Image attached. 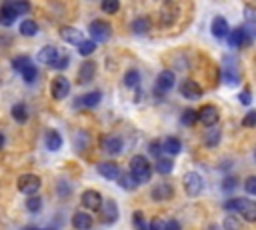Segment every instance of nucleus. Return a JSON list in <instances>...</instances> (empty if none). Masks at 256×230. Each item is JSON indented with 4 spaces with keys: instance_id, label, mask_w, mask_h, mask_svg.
<instances>
[{
    "instance_id": "f257e3e1",
    "label": "nucleus",
    "mask_w": 256,
    "mask_h": 230,
    "mask_svg": "<svg viewBox=\"0 0 256 230\" xmlns=\"http://www.w3.org/2000/svg\"><path fill=\"white\" fill-rule=\"evenodd\" d=\"M130 176L136 180V184H146L152 178V166L144 156H134L130 160Z\"/></svg>"
},
{
    "instance_id": "f03ea898",
    "label": "nucleus",
    "mask_w": 256,
    "mask_h": 230,
    "mask_svg": "<svg viewBox=\"0 0 256 230\" xmlns=\"http://www.w3.org/2000/svg\"><path fill=\"white\" fill-rule=\"evenodd\" d=\"M226 210H238L240 216L248 222H256V202L250 198H230L224 202Z\"/></svg>"
},
{
    "instance_id": "7ed1b4c3",
    "label": "nucleus",
    "mask_w": 256,
    "mask_h": 230,
    "mask_svg": "<svg viewBox=\"0 0 256 230\" xmlns=\"http://www.w3.org/2000/svg\"><path fill=\"white\" fill-rule=\"evenodd\" d=\"M88 32H90L94 44L96 42H106L110 38V34H112V26L108 22H104V20H94V22H90Z\"/></svg>"
},
{
    "instance_id": "20e7f679",
    "label": "nucleus",
    "mask_w": 256,
    "mask_h": 230,
    "mask_svg": "<svg viewBox=\"0 0 256 230\" xmlns=\"http://www.w3.org/2000/svg\"><path fill=\"white\" fill-rule=\"evenodd\" d=\"M228 42H230V46H234V48H246V46H250L252 44V34L250 32L242 26H238L236 30H230L228 32Z\"/></svg>"
},
{
    "instance_id": "39448f33",
    "label": "nucleus",
    "mask_w": 256,
    "mask_h": 230,
    "mask_svg": "<svg viewBox=\"0 0 256 230\" xmlns=\"http://www.w3.org/2000/svg\"><path fill=\"white\" fill-rule=\"evenodd\" d=\"M40 178L36 174H22L18 178V190L26 196H34L38 190H40Z\"/></svg>"
},
{
    "instance_id": "423d86ee",
    "label": "nucleus",
    "mask_w": 256,
    "mask_h": 230,
    "mask_svg": "<svg viewBox=\"0 0 256 230\" xmlns=\"http://www.w3.org/2000/svg\"><path fill=\"white\" fill-rule=\"evenodd\" d=\"M182 186H184V192L188 194V196H198L202 192V176L198 172H188V174H184L182 178Z\"/></svg>"
},
{
    "instance_id": "0eeeda50",
    "label": "nucleus",
    "mask_w": 256,
    "mask_h": 230,
    "mask_svg": "<svg viewBox=\"0 0 256 230\" xmlns=\"http://www.w3.org/2000/svg\"><path fill=\"white\" fill-rule=\"evenodd\" d=\"M122 138H118L114 134H106V136H102L100 138V148L104 150L106 154L110 156H116V154H120L122 152Z\"/></svg>"
},
{
    "instance_id": "6e6552de",
    "label": "nucleus",
    "mask_w": 256,
    "mask_h": 230,
    "mask_svg": "<svg viewBox=\"0 0 256 230\" xmlns=\"http://www.w3.org/2000/svg\"><path fill=\"white\" fill-rule=\"evenodd\" d=\"M50 92H52L54 100H62V98H66L68 92H70V80L66 76H56L52 80V84H50Z\"/></svg>"
},
{
    "instance_id": "1a4fd4ad",
    "label": "nucleus",
    "mask_w": 256,
    "mask_h": 230,
    "mask_svg": "<svg viewBox=\"0 0 256 230\" xmlns=\"http://www.w3.org/2000/svg\"><path fill=\"white\" fill-rule=\"evenodd\" d=\"M218 118H220V112H218V108L212 106V104H206V106H202V108L198 110V120H200L204 126H206V128L216 126Z\"/></svg>"
},
{
    "instance_id": "9d476101",
    "label": "nucleus",
    "mask_w": 256,
    "mask_h": 230,
    "mask_svg": "<svg viewBox=\"0 0 256 230\" xmlns=\"http://www.w3.org/2000/svg\"><path fill=\"white\" fill-rule=\"evenodd\" d=\"M174 84H176V76H174V72L172 70H162L160 74H158V78H156V94H164V92H168L170 88H174Z\"/></svg>"
},
{
    "instance_id": "9b49d317",
    "label": "nucleus",
    "mask_w": 256,
    "mask_h": 230,
    "mask_svg": "<svg viewBox=\"0 0 256 230\" xmlns=\"http://www.w3.org/2000/svg\"><path fill=\"white\" fill-rule=\"evenodd\" d=\"M96 170H98V174L102 178H106V180H118V176H120V166H118L116 162H112V160L96 164Z\"/></svg>"
},
{
    "instance_id": "f8f14e48",
    "label": "nucleus",
    "mask_w": 256,
    "mask_h": 230,
    "mask_svg": "<svg viewBox=\"0 0 256 230\" xmlns=\"http://www.w3.org/2000/svg\"><path fill=\"white\" fill-rule=\"evenodd\" d=\"M222 80H224V84H228V86H236L238 80H240V72H238V68L232 64V58H226V60H224Z\"/></svg>"
},
{
    "instance_id": "ddd939ff",
    "label": "nucleus",
    "mask_w": 256,
    "mask_h": 230,
    "mask_svg": "<svg viewBox=\"0 0 256 230\" xmlns=\"http://www.w3.org/2000/svg\"><path fill=\"white\" fill-rule=\"evenodd\" d=\"M174 196V186L170 182H160L152 188V200L156 202H164V200H170Z\"/></svg>"
},
{
    "instance_id": "4468645a",
    "label": "nucleus",
    "mask_w": 256,
    "mask_h": 230,
    "mask_svg": "<svg viewBox=\"0 0 256 230\" xmlns=\"http://www.w3.org/2000/svg\"><path fill=\"white\" fill-rule=\"evenodd\" d=\"M180 94L184 98H188V100H198L202 96V88L196 80H184L180 84Z\"/></svg>"
},
{
    "instance_id": "2eb2a0df",
    "label": "nucleus",
    "mask_w": 256,
    "mask_h": 230,
    "mask_svg": "<svg viewBox=\"0 0 256 230\" xmlns=\"http://www.w3.org/2000/svg\"><path fill=\"white\" fill-rule=\"evenodd\" d=\"M100 212H102V222H104V224H114L118 220V206H116L114 200L102 202Z\"/></svg>"
},
{
    "instance_id": "dca6fc26",
    "label": "nucleus",
    "mask_w": 256,
    "mask_h": 230,
    "mask_svg": "<svg viewBox=\"0 0 256 230\" xmlns=\"http://www.w3.org/2000/svg\"><path fill=\"white\" fill-rule=\"evenodd\" d=\"M102 202L104 200H102L100 192H96V190H86L82 194V206L88 208V210H100Z\"/></svg>"
},
{
    "instance_id": "f3484780",
    "label": "nucleus",
    "mask_w": 256,
    "mask_h": 230,
    "mask_svg": "<svg viewBox=\"0 0 256 230\" xmlns=\"http://www.w3.org/2000/svg\"><path fill=\"white\" fill-rule=\"evenodd\" d=\"M178 18V8L172 6V4H166L164 8H160V14H158V22L162 26H172Z\"/></svg>"
},
{
    "instance_id": "a211bd4d",
    "label": "nucleus",
    "mask_w": 256,
    "mask_h": 230,
    "mask_svg": "<svg viewBox=\"0 0 256 230\" xmlns=\"http://www.w3.org/2000/svg\"><path fill=\"white\" fill-rule=\"evenodd\" d=\"M60 38L64 42H68V44H76V46L84 40L82 38V32L78 28H74V26H64V28H60Z\"/></svg>"
},
{
    "instance_id": "6ab92c4d",
    "label": "nucleus",
    "mask_w": 256,
    "mask_h": 230,
    "mask_svg": "<svg viewBox=\"0 0 256 230\" xmlns=\"http://www.w3.org/2000/svg\"><path fill=\"white\" fill-rule=\"evenodd\" d=\"M96 74V62L92 60H86L80 64V70H78V82H82V84H86V82H90Z\"/></svg>"
},
{
    "instance_id": "aec40b11",
    "label": "nucleus",
    "mask_w": 256,
    "mask_h": 230,
    "mask_svg": "<svg viewBox=\"0 0 256 230\" xmlns=\"http://www.w3.org/2000/svg\"><path fill=\"white\" fill-rule=\"evenodd\" d=\"M220 136H222L220 128L210 126V128H206V132H204L202 142H204V146H206V148H216V146L220 144Z\"/></svg>"
},
{
    "instance_id": "412c9836",
    "label": "nucleus",
    "mask_w": 256,
    "mask_h": 230,
    "mask_svg": "<svg viewBox=\"0 0 256 230\" xmlns=\"http://www.w3.org/2000/svg\"><path fill=\"white\" fill-rule=\"evenodd\" d=\"M72 226L76 230H90L94 226V220H92V216L88 214V212H76V214L72 216Z\"/></svg>"
},
{
    "instance_id": "4be33fe9",
    "label": "nucleus",
    "mask_w": 256,
    "mask_h": 230,
    "mask_svg": "<svg viewBox=\"0 0 256 230\" xmlns=\"http://www.w3.org/2000/svg\"><path fill=\"white\" fill-rule=\"evenodd\" d=\"M210 30H212V34H214L216 38H226V36H228V32H230L228 22L222 18V16H216V18L212 20Z\"/></svg>"
},
{
    "instance_id": "5701e85b",
    "label": "nucleus",
    "mask_w": 256,
    "mask_h": 230,
    "mask_svg": "<svg viewBox=\"0 0 256 230\" xmlns=\"http://www.w3.org/2000/svg\"><path fill=\"white\" fill-rule=\"evenodd\" d=\"M56 58H58V50L54 46H44L42 50L38 52V62L48 64V66H52V64L56 62Z\"/></svg>"
},
{
    "instance_id": "b1692460",
    "label": "nucleus",
    "mask_w": 256,
    "mask_h": 230,
    "mask_svg": "<svg viewBox=\"0 0 256 230\" xmlns=\"http://www.w3.org/2000/svg\"><path fill=\"white\" fill-rule=\"evenodd\" d=\"M162 150L168 152L170 156H176V154H180V150H182V144H180V140H178L176 136H168V138L162 142Z\"/></svg>"
},
{
    "instance_id": "393cba45",
    "label": "nucleus",
    "mask_w": 256,
    "mask_h": 230,
    "mask_svg": "<svg viewBox=\"0 0 256 230\" xmlns=\"http://www.w3.org/2000/svg\"><path fill=\"white\" fill-rule=\"evenodd\" d=\"M60 146H62L60 132H56V130H48L46 132V148L54 152V150H60Z\"/></svg>"
},
{
    "instance_id": "a878e982",
    "label": "nucleus",
    "mask_w": 256,
    "mask_h": 230,
    "mask_svg": "<svg viewBox=\"0 0 256 230\" xmlns=\"http://www.w3.org/2000/svg\"><path fill=\"white\" fill-rule=\"evenodd\" d=\"M100 98H102V94H100V92H88V94H84L82 98H78V100H76V106L94 108V106L100 102Z\"/></svg>"
},
{
    "instance_id": "bb28decb",
    "label": "nucleus",
    "mask_w": 256,
    "mask_h": 230,
    "mask_svg": "<svg viewBox=\"0 0 256 230\" xmlns=\"http://www.w3.org/2000/svg\"><path fill=\"white\" fill-rule=\"evenodd\" d=\"M132 32L134 34H148L150 32V20L146 16H138V18L132 20Z\"/></svg>"
},
{
    "instance_id": "cd10ccee",
    "label": "nucleus",
    "mask_w": 256,
    "mask_h": 230,
    "mask_svg": "<svg viewBox=\"0 0 256 230\" xmlns=\"http://www.w3.org/2000/svg\"><path fill=\"white\" fill-rule=\"evenodd\" d=\"M14 20H16V14L10 10L8 2H4L2 6H0V24H2V26H12Z\"/></svg>"
},
{
    "instance_id": "c85d7f7f",
    "label": "nucleus",
    "mask_w": 256,
    "mask_h": 230,
    "mask_svg": "<svg viewBox=\"0 0 256 230\" xmlns=\"http://www.w3.org/2000/svg\"><path fill=\"white\" fill-rule=\"evenodd\" d=\"M156 172H160V174H170L174 170V160H170V158H166V156H160V158H156Z\"/></svg>"
},
{
    "instance_id": "c756f323",
    "label": "nucleus",
    "mask_w": 256,
    "mask_h": 230,
    "mask_svg": "<svg viewBox=\"0 0 256 230\" xmlns=\"http://www.w3.org/2000/svg\"><path fill=\"white\" fill-rule=\"evenodd\" d=\"M12 118H14L16 122H20V124L28 120V110H26V106H24L22 102H18V104L12 106Z\"/></svg>"
},
{
    "instance_id": "7c9ffc66",
    "label": "nucleus",
    "mask_w": 256,
    "mask_h": 230,
    "mask_svg": "<svg viewBox=\"0 0 256 230\" xmlns=\"http://www.w3.org/2000/svg\"><path fill=\"white\" fill-rule=\"evenodd\" d=\"M124 84L128 86V88H136L140 84V72L138 70H128L126 74H124Z\"/></svg>"
},
{
    "instance_id": "2f4dec72",
    "label": "nucleus",
    "mask_w": 256,
    "mask_h": 230,
    "mask_svg": "<svg viewBox=\"0 0 256 230\" xmlns=\"http://www.w3.org/2000/svg\"><path fill=\"white\" fill-rule=\"evenodd\" d=\"M38 32V24L34 22V20H24L20 24V34L22 36H34Z\"/></svg>"
},
{
    "instance_id": "473e14b6",
    "label": "nucleus",
    "mask_w": 256,
    "mask_h": 230,
    "mask_svg": "<svg viewBox=\"0 0 256 230\" xmlns=\"http://www.w3.org/2000/svg\"><path fill=\"white\" fill-rule=\"evenodd\" d=\"M118 184H120L124 190H134L136 186H138V184H136V180L130 176V172H126V174L120 172V176H118Z\"/></svg>"
},
{
    "instance_id": "72a5a7b5",
    "label": "nucleus",
    "mask_w": 256,
    "mask_h": 230,
    "mask_svg": "<svg viewBox=\"0 0 256 230\" xmlns=\"http://www.w3.org/2000/svg\"><path fill=\"white\" fill-rule=\"evenodd\" d=\"M8 6H10V10L16 16H22V14H26L30 10V4L28 2H22V0H14V2H8Z\"/></svg>"
},
{
    "instance_id": "f704fd0d",
    "label": "nucleus",
    "mask_w": 256,
    "mask_h": 230,
    "mask_svg": "<svg viewBox=\"0 0 256 230\" xmlns=\"http://www.w3.org/2000/svg\"><path fill=\"white\" fill-rule=\"evenodd\" d=\"M196 120H198V112H196V110L188 108V110L182 112V124H184V126H194Z\"/></svg>"
},
{
    "instance_id": "c9c22d12",
    "label": "nucleus",
    "mask_w": 256,
    "mask_h": 230,
    "mask_svg": "<svg viewBox=\"0 0 256 230\" xmlns=\"http://www.w3.org/2000/svg\"><path fill=\"white\" fill-rule=\"evenodd\" d=\"M20 74H22V80H24V82H28V84H32V82L36 80V76H38V68L34 66V64H30V66H26V68H24Z\"/></svg>"
},
{
    "instance_id": "e433bc0d",
    "label": "nucleus",
    "mask_w": 256,
    "mask_h": 230,
    "mask_svg": "<svg viewBox=\"0 0 256 230\" xmlns=\"http://www.w3.org/2000/svg\"><path fill=\"white\" fill-rule=\"evenodd\" d=\"M94 50H96V44H94L92 40H82V42L78 44V52H80L82 56H90Z\"/></svg>"
},
{
    "instance_id": "4c0bfd02",
    "label": "nucleus",
    "mask_w": 256,
    "mask_h": 230,
    "mask_svg": "<svg viewBox=\"0 0 256 230\" xmlns=\"http://www.w3.org/2000/svg\"><path fill=\"white\" fill-rule=\"evenodd\" d=\"M30 64H32V62H30L28 56H16V58L12 60V68L18 70V72H22L26 66H30Z\"/></svg>"
},
{
    "instance_id": "58836bf2",
    "label": "nucleus",
    "mask_w": 256,
    "mask_h": 230,
    "mask_svg": "<svg viewBox=\"0 0 256 230\" xmlns=\"http://www.w3.org/2000/svg\"><path fill=\"white\" fill-rule=\"evenodd\" d=\"M100 8L104 10L106 14H114V12H118L120 4H118V0H104V2L100 4Z\"/></svg>"
},
{
    "instance_id": "ea45409f",
    "label": "nucleus",
    "mask_w": 256,
    "mask_h": 230,
    "mask_svg": "<svg viewBox=\"0 0 256 230\" xmlns=\"http://www.w3.org/2000/svg\"><path fill=\"white\" fill-rule=\"evenodd\" d=\"M26 208H28L30 212H40V208H42V200L38 198V196H30V198L26 200Z\"/></svg>"
},
{
    "instance_id": "a19ab883",
    "label": "nucleus",
    "mask_w": 256,
    "mask_h": 230,
    "mask_svg": "<svg viewBox=\"0 0 256 230\" xmlns=\"http://www.w3.org/2000/svg\"><path fill=\"white\" fill-rule=\"evenodd\" d=\"M236 186H238V178L236 176H224V180H222V190L224 192H232Z\"/></svg>"
},
{
    "instance_id": "79ce46f5",
    "label": "nucleus",
    "mask_w": 256,
    "mask_h": 230,
    "mask_svg": "<svg viewBox=\"0 0 256 230\" xmlns=\"http://www.w3.org/2000/svg\"><path fill=\"white\" fill-rule=\"evenodd\" d=\"M222 224H224V230H240V220L236 216H226Z\"/></svg>"
},
{
    "instance_id": "37998d69",
    "label": "nucleus",
    "mask_w": 256,
    "mask_h": 230,
    "mask_svg": "<svg viewBox=\"0 0 256 230\" xmlns=\"http://www.w3.org/2000/svg\"><path fill=\"white\" fill-rule=\"evenodd\" d=\"M242 126H246V128H256V110L246 112V116L242 118Z\"/></svg>"
},
{
    "instance_id": "c03bdc74",
    "label": "nucleus",
    "mask_w": 256,
    "mask_h": 230,
    "mask_svg": "<svg viewBox=\"0 0 256 230\" xmlns=\"http://www.w3.org/2000/svg\"><path fill=\"white\" fill-rule=\"evenodd\" d=\"M132 220H134V228L136 230H146V222H144V214H142V212H134Z\"/></svg>"
},
{
    "instance_id": "a18cd8bd",
    "label": "nucleus",
    "mask_w": 256,
    "mask_h": 230,
    "mask_svg": "<svg viewBox=\"0 0 256 230\" xmlns=\"http://www.w3.org/2000/svg\"><path fill=\"white\" fill-rule=\"evenodd\" d=\"M244 190H246L250 196H256V176H248V178H246Z\"/></svg>"
},
{
    "instance_id": "49530a36",
    "label": "nucleus",
    "mask_w": 256,
    "mask_h": 230,
    "mask_svg": "<svg viewBox=\"0 0 256 230\" xmlns=\"http://www.w3.org/2000/svg\"><path fill=\"white\" fill-rule=\"evenodd\" d=\"M68 64H70V58H68V56H58L56 62L52 64V68H56V70H64V68L68 66Z\"/></svg>"
},
{
    "instance_id": "de8ad7c7",
    "label": "nucleus",
    "mask_w": 256,
    "mask_h": 230,
    "mask_svg": "<svg viewBox=\"0 0 256 230\" xmlns=\"http://www.w3.org/2000/svg\"><path fill=\"white\" fill-rule=\"evenodd\" d=\"M238 100H240L244 106H250V102H252V96H250V90L248 88H244L240 94H238Z\"/></svg>"
},
{
    "instance_id": "09e8293b",
    "label": "nucleus",
    "mask_w": 256,
    "mask_h": 230,
    "mask_svg": "<svg viewBox=\"0 0 256 230\" xmlns=\"http://www.w3.org/2000/svg\"><path fill=\"white\" fill-rule=\"evenodd\" d=\"M150 152L154 154L156 158H160V152H162V142H158V140H154L150 144Z\"/></svg>"
},
{
    "instance_id": "8fccbe9b",
    "label": "nucleus",
    "mask_w": 256,
    "mask_h": 230,
    "mask_svg": "<svg viewBox=\"0 0 256 230\" xmlns=\"http://www.w3.org/2000/svg\"><path fill=\"white\" fill-rule=\"evenodd\" d=\"M150 230H164V222L160 218H154L150 222Z\"/></svg>"
},
{
    "instance_id": "3c124183",
    "label": "nucleus",
    "mask_w": 256,
    "mask_h": 230,
    "mask_svg": "<svg viewBox=\"0 0 256 230\" xmlns=\"http://www.w3.org/2000/svg\"><path fill=\"white\" fill-rule=\"evenodd\" d=\"M164 230H182V228L176 220H168V222H164Z\"/></svg>"
},
{
    "instance_id": "603ef678",
    "label": "nucleus",
    "mask_w": 256,
    "mask_h": 230,
    "mask_svg": "<svg viewBox=\"0 0 256 230\" xmlns=\"http://www.w3.org/2000/svg\"><path fill=\"white\" fill-rule=\"evenodd\" d=\"M4 144H6V138H4V134H2V132H0V148H2Z\"/></svg>"
},
{
    "instance_id": "864d4df0",
    "label": "nucleus",
    "mask_w": 256,
    "mask_h": 230,
    "mask_svg": "<svg viewBox=\"0 0 256 230\" xmlns=\"http://www.w3.org/2000/svg\"><path fill=\"white\" fill-rule=\"evenodd\" d=\"M208 230H218V226H216V224H210V226H208Z\"/></svg>"
},
{
    "instance_id": "5fc2aeb1",
    "label": "nucleus",
    "mask_w": 256,
    "mask_h": 230,
    "mask_svg": "<svg viewBox=\"0 0 256 230\" xmlns=\"http://www.w3.org/2000/svg\"><path fill=\"white\" fill-rule=\"evenodd\" d=\"M24 230H38V228H36V226H26Z\"/></svg>"
},
{
    "instance_id": "6e6d98bb",
    "label": "nucleus",
    "mask_w": 256,
    "mask_h": 230,
    "mask_svg": "<svg viewBox=\"0 0 256 230\" xmlns=\"http://www.w3.org/2000/svg\"><path fill=\"white\" fill-rule=\"evenodd\" d=\"M254 160H256V150H254Z\"/></svg>"
},
{
    "instance_id": "4d7b16f0",
    "label": "nucleus",
    "mask_w": 256,
    "mask_h": 230,
    "mask_svg": "<svg viewBox=\"0 0 256 230\" xmlns=\"http://www.w3.org/2000/svg\"><path fill=\"white\" fill-rule=\"evenodd\" d=\"M48 230H52V228H48Z\"/></svg>"
}]
</instances>
